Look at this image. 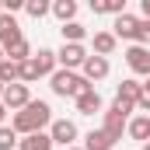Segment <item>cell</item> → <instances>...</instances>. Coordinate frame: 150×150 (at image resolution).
<instances>
[{
  "instance_id": "cell-1",
  "label": "cell",
  "mask_w": 150,
  "mask_h": 150,
  "mask_svg": "<svg viewBox=\"0 0 150 150\" xmlns=\"http://www.w3.org/2000/svg\"><path fill=\"white\" fill-rule=\"evenodd\" d=\"M45 126H52V108H49V101H28L21 112H14L11 119V129L18 133V136H32V133H45Z\"/></svg>"
},
{
  "instance_id": "cell-2",
  "label": "cell",
  "mask_w": 150,
  "mask_h": 150,
  "mask_svg": "<svg viewBox=\"0 0 150 150\" xmlns=\"http://www.w3.org/2000/svg\"><path fill=\"white\" fill-rule=\"evenodd\" d=\"M49 87H52V94H59V98H80L84 91H91L94 84H87L84 74H74V70H56V74L49 77Z\"/></svg>"
},
{
  "instance_id": "cell-3",
  "label": "cell",
  "mask_w": 150,
  "mask_h": 150,
  "mask_svg": "<svg viewBox=\"0 0 150 150\" xmlns=\"http://www.w3.org/2000/svg\"><path fill=\"white\" fill-rule=\"evenodd\" d=\"M129 112H133V105H122V101H115V105H108L105 108V133L108 136H115V140H122V133H126V126H129Z\"/></svg>"
},
{
  "instance_id": "cell-4",
  "label": "cell",
  "mask_w": 150,
  "mask_h": 150,
  "mask_svg": "<svg viewBox=\"0 0 150 150\" xmlns=\"http://www.w3.org/2000/svg\"><path fill=\"white\" fill-rule=\"evenodd\" d=\"M49 136H52V147H63V150H70L77 143V122L74 119H52V126H49Z\"/></svg>"
},
{
  "instance_id": "cell-5",
  "label": "cell",
  "mask_w": 150,
  "mask_h": 150,
  "mask_svg": "<svg viewBox=\"0 0 150 150\" xmlns=\"http://www.w3.org/2000/svg\"><path fill=\"white\" fill-rule=\"evenodd\" d=\"M56 63H59V70H77V67L87 63V49L84 45H74V42H63L56 49Z\"/></svg>"
},
{
  "instance_id": "cell-6",
  "label": "cell",
  "mask_w": 150,
  "mask_h": 150,
  "mask_svg": "<svg viewBox=\"0 0 150 150\" xmlns=\"http://www.w3.org/2000/svg\"><path fill=\"white\" fill-rule=\"evenodd\" d=\"M0 101L7 105V112H21V108L32 101V94H28V84H21V80H18V84H7Z\"/></svg>"
},
{
  "instance_id": "cell-7",
  "label": "cell",
  "mask_w": 150,
  "mask_h": 150,
  "mask_svg": "<svg viewBox=\"0 0 150 150\" xmlns=\"http://www.w3.org/2000/svg\"><path fill=\"white\" fill-rule=\"evenodd\" d=\"M126 63H129V70L136 77H150V45H129Z\"/></svg>"
},
{
  "instance_id": "cell-8",
  "label": "cell",
  "mask_w": 150,
  "mask_h": 150,
  "mask_svg": "<svg viewBox=\"0 0 150 150\" xmlns=\"http://www.w3.org/2000/svg\"><path fill=\"white\" fill-rule=\"evenodd\" d=\"M108 70H112V67H108V59H105V56H87V63L80 67V74H84V80H87V84L105 80V77H108Z\"/></svg>"
},
{
  "instance_id": "cell-9",
  "label": "cell",
  "mask_w": 150,
  "mask_h": 150,
  "mask_svg": "<svg viewBox=\"0 0 150 150\" xmlns=\"http://www.w3.org/2000/svg\"><path fill=\"white\" fill-rule=\"evenodd\" d=\"M21 28H18V21H14V14H0V45L4 49H11V45H18L21 42Z\"/></svg>"
},
{
  "instance_id": "cell-10",
  "label": "cell",
  "mask_w": 150,
  "mask_h": 150,
  "mask_svg": "<svg viewBox=\"0 0 150 150\" xmlns=\"http://www.w3.org/2000/svg\"><path fill=\"white\" fill-rule=\"evenodd\" d=\"M143 98V84L136 80V77H129V80H122L119 84V94H115V101H122V105H133L136 108V101Z\"/></svg>"
},
{
  "instance_id": "cell-11",
  "label": "cell",
  "mask_w": 150,
  "mask_h": 150,
  "mask_svg": "<svg viewBox=\"0 0 150 150\" xmlns=\"http://www.w3.org/2000/svg\"><path fill=\"white\" fill-rule=\"evenodd\" d=\"M77 112L80 115H94V112H105V101H101V94L91 87V91H84L80 98H77Z\"/></svg>"
},
{
  "instance_id": "cell-12",
  "label": "cell",
  "mask_w": 150,
  "mask_h": 150,
  "mask_svg": "<svg viewBox=\"0 0 150 150\" xmlns=\"http://www.w3.org/2000/svg\"><path fill=\"white\" fill-rule=\"evenodd\" d=\"M119 140L115 136H108L105 129H91L87 136H84V150H112Z\"/></svg>"
},
{
  "instance_id": "cell-13",
  "label": "cell",
  "mask_w": 150,
  "mask_h": 150,
  "mask_svg": "<svg viewBox=\"0 0 150 150\" xmlns=\"http://www.w3.org/2000/svg\"><path fill=\"white\" fill-rule=\"evenodd\" d=\"M32 59H35V67H38V77H52L56 70H59V63H56V52H52V49H38Z\"/></svg>"
},
{
  "instance_id": "cell-14",
  "label": "cell",
  "mask_w": 150,
  "mask_h": 150,
  "mask_svg": "<svg viewBox=\"0 0 150 150\" xmlns=\"http://www.w3.org/2000/svg\"><path fill=\"white\" fill-rule=\"evenodd\" d=\"M126 133H129V140H140V143H150V115H136V119H129Z\"/></svg>"
},
{
  "instance_id": "cell-15",
  "label": "cell",
  "mask_w": 150,
  "mask_h": 150,
  "mask_svg": "<svg viewBox=\"0 0 150 150\" xmlns=\"http://www.w3.org/2000/svg\"><path fill=\"white\" fill-rule=\"evenodd\" d=\"M136 25H140V18H133V14H119L112 25V35L115 38H136Z\"/></svg>"
},
{
  "instance_id": "cell-16",
  "label": "cell",
  "mask_w": 150,
  "mask_h": 150,
  "mask_svg": "<svg viewBox=\"0 0 150 150\" xmlns=\"http://www.w3.org/2000/svg\"><path fill=\"white\" fill-rule=\"evenodd\" d=\"M91 42H94V56H105V59L112 56L115 45H119V38H115L112 32H94V38H91Z\"/></svg>"
},
{
  "instance_id": "cell-17",
  "label": "cell",
  "mask_w": 150,
  "mask_h": 150,
  "mask_svg": "<svg viewBox=\"0 0 150 150\" xmlns=\"http://www.w3.org/2000/svg\"><path fill=\"white\" fill-rule=\"evenodd\" d=\"M18 150H52V136H49V133H32V136H21Z\"/></svg>"
},
{
  "instance_id": "cell-18",
  "label": "cell",
  "mask_w": 150,
  "mask_h": 150,
  "mask_svg": "<svg viewBox=\"0 0 150 150\" xmlns=\"http://www.w3.org/2000/svg\"><path fill=\"white\" fill-rule=\"evenodd\" d=\"M91 11L94 14H126V0H91Z\"/></svg>"
},
{
  "instance_id": "cell-19",
  "label": "cell",
  "mask_w": 150,
  "mask_h": 150,
  "mask_svg": "<svg viewBox=\"0 0 150 150\" xmlns=\"http://www.w3.org/2000/svg\"><path fill=\"white\" fill-rule=\"evenodd\" d=\"M52 14L59 18V25H70L77 18V4L74 0H56V4H52Z\"/></svg>"
},
{
  "instance_id": "cell-20",
  "label": "cell",
  "mask_w": 150,
  "mask_h": 150,
  "mask_svg": "<svg viewBox=\"0 0 150 150\" xmlns=\"http://www.w3.org/2000/svg\"><path fill=\"white\" fill-rule=\"evenodd\" d=\"M18 80H21V63L4 59V63H0V84L7 87V84H18Z\"/></svg>"
},
{
  "instance_id": "cell-21",
  "label": "cell",
  "mask_w": 150,
  "mask_h": 150,
  "mask_svg": "<svg viewBox=\"0 0 150 150\" xmlns=\"http://www.w3.org/2000/svg\"><path fill=\"white\" fill-rule=\"evenodd\" d=\"M59 32H63V42H74V45H80V42L87 38V28H84V25H77V21H70V25H63Z\"/></svg>"
},
{
  "instance_id": "cell-22",
  "label": "cell",
  "mask_w": 150,
  "mask_h": 150,
  "mask_svg": "<svg viewBox=\"0 0 150 150\" xmlns=\"http://www.w3.org/2000/svg\"><path fill=\"white\" fill-rule=\"evenodd\" d=\"M32 56H35V52H32V45H28L25 38H21L18 45H11V49H7V59H14V63H28Z\"/></svg>"
},
{
  "instance_id": "cell-23",
  "label": "cell",
  "mask_w": 150,
  "mask_h": 150,
  "mask_svg": "<svg viewBox=\"0 0 150 150\" xmlns=\"http://www.w3.org/2000/svg\"><path fill=\"white\" fill-rule=\"evenodd\" d=\"M18 143H21V140H18V133H14L11 126H0V150H14Z\"/></svg>"
},
{
  "instance_id": "cell-24",
  "label": "cell",
  "mask_w": 150,
  "mask_h": 150,
  "mask_svg": "<svg viewBox=\"0 0 150 150\" xmlns=\"http://www.w3.org/2000/svg\"><path fill=\"white\" fill-rule=\"evenodd\" d=\"M25 11H28L32 18H45V14L52 11V4H49V0H28V4H25Z\"/></svg>"
},
{
  "instance_id": "cell-25",
  "label": "cell",
  "mask_w": 150,
  "mask_h": 150,
  "mask_svg": "<svg viewBox=\"0 0 150 150\" xmlns=\"http://www.w3.org/2000/svg\"><path fill=\"white\" fill-rule=\"evenodd\" d=\"M32 80H38V67H35V59L21 63V84H32Z\"/></svg>"
},
{
  "instance_id": "cell-26",
  "label": "cell",
  "mask_w": 150,
  "mask_h": 150,
  "mask_svg": "<svg viewBox=\"0 0 150 150\" xmlns=\"http://www.w3.org/2000/svg\"><path fill=\"white\" fill-rule=\"evenodd\" d=\"M136 45H150V21L140 18V25H136V38H133Z\"/></svg>"
},
{
  "instance_id": "cell-27",
  "label": "cell",
  "mask_w": 150,
  "mask_h": 150,
  "mask_svg": "<svg viewBox=\"0 0 150 150\" xmlns=\"http://www.w3.org/2000/svg\"><path fill=\"white\" fill-rule=\"evenodd\" d=\"M25 7V0H4V14H18Z\"/></svg>"
},
{
  "instance_id": "cell-28",
  "label": "cell",
  "mask_w": 150,
  "mask_h": 150,
  "mask_svg": "<svg viewBox=\"0 0 150 150\" xmlns=\"http://www.w3.org/2000/svg\"><path fill=\"white\" fill-rule=\"evenodd\" d=\"M136 108H140V112H147V115H150V94H147V91H143V98L136 101Z\"/></svg>"
},
{
  "instance_id": "cell-29",
  "label": "cell",
  "mask_w": 150,
  "mask_h": 150,
  "mask_svg": "<svg viewBox=\"0 0 150 150\" xmlns=\"http://www.w3.org/2000/svg\"><path fill=\"white\" fill-rule=\"evenodd\" d=\"M140 11H143V21H150V0H140Z\"/></svg>"
},
{
  "instance_id": "cell-30",
  "label": "cell",
  "mask_w": 150,
  "mask_h": 150,
  "mask_svg": "<svg viewBox=\"0 0 150 150\" xmlns=\"http://www.w3.org/2000/svg\"><path fill=\"white\" fill-rule=\"evenodd\" d=\"M4 119H7V105L0 101V126H4Z\"/></svg>"
},
{
  "instance_id": "cell-31",
  "label": "cell",
  "mask_w": 150,
  "mask_h": 150,
  "mask_svg": "<svg viewBox=\"0 0 150 150\" xmlns=\"http://www.w3.org/2000/svg\"><path fill=\"white\" fill-rule=\"evenodd\" d=\"M4 59H7V49H4V45H0V63H4Z\"/></svg>"
},
{
  "instance_id": "cell-32",
  "label": "cell",
  "mask_w": 150,
  "mask_h": 150,
  "mask_svg": "<svg viewBox=\"0 0 150 150\" xmlns=\"http://www.w3.org/2000/svg\"><path fill=\"white\" fill-rule=\"evenodd\" d=\"M143 91H147V94H150V77H147V84H143Z\"/></svg>"
},
{
  "instance_id": "cell-33",
  "label": "cell",
  "mask_w": 150,
  "mask_h": 150,
  "mask_svg": "<svg viewBox=\"0 0 150 150\" xmlns=\"http://www.w3.org/2000/svg\"><path fill=\"white\" fill-rule=\"evenodd\" d=\"M0 98H4V84H0Z\"/></svg>"
},
{
  "instance_id": "cell-34",
  "label": "cell",
  "mask_w": 150,
  "mask_h": 150,
  "mask_svg": "<svg viewBox=\"0 0 150 150\" xmlns=\"http://www.w3.org/2000/svg\"><path fill=\"white\" fill-rule=\"evenodd\" d=\"M143 150H150V143H143Z\"/></svg>"
},
{
  "instance_id": "cell-35",
  "label": "cell",
  "mask_w": 150,
  "mask_h": 150,
  "mask_svg": "<svg viewBox=\"0 0 150 150\" xmlns=\"http://www.w3.org/2000/svg\"><path fill=\"white\" fill-rule=\"evenodd\" d=\"M70 150H84V147H70Z\"/></svg>"
},
{
  "instance_id": "cell-36",
  "label": "cell",
  "mask_w": 150,
  "mask_h": 150,
  "mask_svg": "<svg viewBox=\"0 0 150 150\" xmlns=\"http://www.w3.org/2000/svg\"><path fill=\"white\" fill-rule=\"evenodd\" d=\"M0 14H4V4H0Z\"/></svg>"
}]
</instances>
